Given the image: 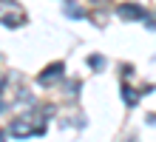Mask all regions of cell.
I'll list each match as a JSON object with an SVG mask.
<instances>
[{"label":"cell","instance_id":"cell-1","mask_svg":"<svg viewBox=\"0 0 156 142\" xmlns=\"http://www.w3.org/2000/svg\"><path fill=\"white\" fill-rule=\"evenodd\" d=\"M9 134H14V137H40V134H45V119H40V117H34V114H26V117H20V119H14L12 125H9Z\"/></svg>","mask_w":156,"mask_h":142},{"label":"cell","instance_id":"cell-2","mask_svg":"<svg viewBox=\"0 0 156 142\" xmlns=\"http://www.w3.org/2000/svg\"><path fill=\"white\" fill-rule=\"evenodd\" d=\"M0 23L9 26V28H20L26 23V12L20 3L14 0H0Z\"/></svg>","mask_w":156,"mask_h":142},{"label":"cell","instance_id":"cell-3","mask_svg":"<svg viewBox=\"0 0 156 142\" xmlns=\"http://www.w3.org/2000/svg\"><path fill=\"white\" fill-rule=\"evenodd\" d=\"M62 74H66V63H51V65H45V68L37 74V82L48 88V85H54V82L62 80Z\"/></svg>","mask_w":156,"mask_h":142},{"label":"cell","instance_id":"cell-4","mask_svg":"<svg viewBox=\"0 0 156 142\" xmlns=\"http://www.w3.org/2000/svg\"><path fill=\"white\" fill-rule=\"evenodd\" d=\"M116 17H119V20H142L145 9L136 6V3H119L116 6Z\"/></svg>","mask_w":156,"mask_h":142},{"label":"cell","instance_id":"cell-5","mask_svg":"<svg viewBox=\"0 0 156 142\" xmlns=\"http://www.w3.org/2000/svg\"><path fill=\"white\" fill-rule=\"evenodd\" d=\"M62 14L71 17V20H82V17H85V9L80 3H74V0H68V3H62Z\"/></svg>","mask_w":156,"mask_h":142},{"label":"cell","instance_id":"cell-6","mask_svg":"<svg viewBox=\"0 0 156 142\" xmlns=\"http://www.w3.org/2000/svg\"><path fill=\"white\" fill-rule=\"evenodd\" d=\"M122 100H125V105H136V102H139V94H136L131 85H122Z\"/></svg>","mask_w":156,"mask_h":142},{"label":"cell","instance_id":"cell-7","mask_svg":"<svg viewBox=\"0 0 156 142\" xmlns=\"http://www.w3.org/2000/svg\"><path fill=\"white\" fill-rule=\"evenodd\" d=\"M88 68H94V71H102V68H105V57H99V54H91V57H88Z\"/></svg>","mask_w":156,"mask_h":142},{"label":"cell","instance_id":"cell-8","mask_svg":"<svg viewBox=\"0 0 156 142\" xmlns=\"http://www.w3.org/2000/svg\"><path fill=\"white\" fill-rule=\"evenodd\" d=\"M3 85H6V77H3V71H0V88H3Z\"/></svg>","mask_w":156,"mask_h":142},{"label":"cell","instance_id":"cell-9","mask_svg":"<svg viewBox=\"0 0 156 142\" xmlns=\"http://www.w3.org/2000/svg\"><path fill=\"white\" fill-rule=\"evenodd\" d=\"M94 3H99V6H102V3H111V0H94Z\"/></svg>","mask_w":156,"mask_h":142}]
</instances>
